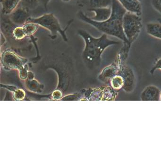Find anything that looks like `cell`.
I'll return each mask as SVG.
<instances>
[{
  "label": "cell",
  "mask_w": 161,
  "mask_h": 161,
  "mask_svg": "<svg viewBox=\"0 0 161 161\" xmlns=\"http://www.w3.org/2000/svg\"><path fill=\"white\" fill-rule=\"evenodd\" d=\"M111 7L112 13L111 16L108 19L103 22L92 20L81 11L78 12L77 17L83 22L93 26L103 34L120 39L123 44H129L125 37L122 27L123 16L127 11L117 0H113Z\"/></svg>",
  "instance_id": "6da1fadb"
},
{
  "label": "cell",
  "mask_w": 161,
  "mask_h": 161,
  "mask_svg": "<svg viewBox=\"0 0 161 161\" xmlns=\"http://www.w3.org/2000/svg\"><path fill=\"white\" fill-rule=\"evenodd\" d=\"M78 34L84 41V57L89 62L99 64L103 52L107 48L120 44L119 41L111 40L105 34L99 37H95L84 30H79Z\"/></svg>",
  "instance_id": "7a4b0ae2"
},
{
  "label": "cell",
  "mask_w": 161,
  "mask_h": 161,
  "mask_svg": "<svg viewBox=\"0 0 161 161\" xmlns=\"http://www.w3.org/2000/svg\"><path fill=\"white\" fill-rule=\"evenodd\" d=\"M72 21L73 19L69 20L66 28L63 29L59 20L54 14L53 13H47L38 17L33 18L31 17L28 22L36 23L40 27L47 30L50 32V37L53 40L56 39L57 37V34H59L63 40L67 42L68 41V38L66 32L70 24L72 23Z\"/></svg>",
  "instance_id": "3957f363"
},
{
  "label": "cell",
  "mask_w": 161,
  "mask_h": 161,
  "mask_svg": "<svg viewBox=\"0 0 161 161\" xmlns=\"http://www.w3.org/2000/svg\"><path fill=\"white\" fill-rule=\"evenodd\" d=\"M142 26L141 16L129 12L125 13L123 18L122 27L125 37L130 45L132 46L137 39Z\"/></svg>",
  "instance_id": "277c9868"
},
{
  "label": "cell",
  "mask_w": 161,
  "mask_h": 161,
  "mask_svg": "<svg viewBox=\"0 0 161 161\" xmlns=\"http://www.w3.org/2000/svg\"><path fill=\"white\" fill-rule=\"evenodd\" d=\"M1 61L5 68L20 70L24 67L27 60L20 57L12 49H7L2 54Z\"/></svg>",
  "instance_id": "5b68a950"
},
{
  "label": "cell",
  "mask_w": 161,
  "mask_h": 161,
  "mask_svg": "<svg viewBox=\"0 0 161 161\" xmlns=\"http://www.w3.org/2000/svg\"><path fill=\"white\" fill-rule=\"evenodd\" d=\"M119 64V69L118 74L123 77L124 81V85L122 89L126 93H131L134 90L136 83L134 72L131 68L126 64V63Z\"/></svg>",
  "instance_id": "8992f818"
},
{
  "label": "cell",
  "mask_w": 161,
  "mask_h": 161,
  "mask_svg": "<svg viewBox=\"0 0 161 161\" xmlns=\"http://www.w3.org/2000/svg\"><path fill=\"white\" fill-rule=\"evenodd\" d=\"M30 9L19 5V6L9 15L12 22L16 25L23 26L31 17Z\"/></svg>",
  "instance_id": "52a82bcc"
},
{
  "label": "cell",
  "mask_w": 161,
  "mask_h": 161,
  "mask_svg": "<svg viewBox=\"0 0 161 161\" xmlns=\"http://www.w3.org/2000/svg\"><path fill=\"white\" fill-rule=\"evenodd\" d=\"M161 92L157 86H148L141 92L140 99L143 101H160Z\"/></svg>",
  "instance_id": "ba28073f"
},
{
  "label": "cell",
  "mask_w": 161,
  "mask_h": 161,
  "mask_svg": "<svg viewBox=\"0 0 161 161\" xmlns=\"http://www.w3.org/2000/svg\"><path fill=\"white\" fill-rule=\"evenodd\" d=\"M89 12L94 13V15L90 18L94 21L103 22L108 19L112 14V7H103L87 10Z\"/></svg>",
  "instance_id": "9c48e42d"
},
{
  "label": "cell",
  "mask_w": 161,
  "mask_h": 161,
  "mask_svg": "<svg viewBox=\"0 0 161 161\" xmlns=\"http://www.w3.org/2000/svg\"><path fill=\"white\" fill-rule=\"evenodd\" d=\"M119 69V64L116 60L114 63L107 66L103 70L99 78L104 81L110 82L112 78L118 74Z\"/></svg>",
  "instance_id": "30bf717a"
},
{
  "label": "cell",
  "mask_w": 161,
  "mask_h": 161,
  "mask_svg": "<svg viewBox=\"0 0 161 161\" xmlns=\"http://www.w3.org/2000/svg\"><path fill=\"white\" fill-rule=\"evenodd\" d=\"M113 0H80L79 5L86 7L87 10L103 7H111Z\"/></svg>",
  "instance_id": "8fae6325"
},
{
  "label": "cell",
  "mask_w": 161,
  "mask_h": 161,
  "mask_svg": "<svg viewBox=\"0 0 161 161\" xmlns=\"http://www.w3.org/2000/svg\"><path fill=\"white\" fill-rule=\"evenodd\" d=\"M127 12L141 15L142 6L139 0H117Z\"/></svg>",
  "instance_id": "7c38bea8"
},
{
  "label": "cell",
  "mask_w": 161,
  "mask_h": 161,
  "mask_svg": "<svg viewBox=\"0 0 161 161\" xmlns=\"http://www.w3.org/2000/svg\"><path fill=\"white\" fill-rule=\"evenodd\" d=\"M21 0H1L2 13L9 16L20 5Z\"/></svg>",
  "instance_id": "4fadbf2b"
},
{
  "label": "cell",
  "mask_w": 161,
  "mask_h": 161,
  "mask_svg": "<svg viewBox=\"0 0 161 161\" xmlns=\"http://www.w3.org/2000/svg\"><path fill=\"white\" fill-rule=\"evenodd\" d=\"M28 38L26 35V33L24 31L23 26L16 25L12 30V33L8 37H6L7 41L10 40L11 42L13 41L16 42H21L24 40L25 38Z\"/></svg>",
  "instance_id": "5bb4252c"
},
{
  "label": "cell",
  "mask_w": 161,
  "mask_h": 161,
  "mask_svg": "<svg viewBox=\"0 0 161 161\" xmlns=\"http://www.w3.org/2000/svg\"><path fill=\"white\" fill-rule=\"evenodd\" d=\"M146 31L150 36L161 40V24L157 22H149L146 26Z\"/></svg>",
  "instance_id": "9a60e30c"
},
{
  "label": "cell",
  "mask_w": 161,
  "mask_h": 161,
  "mask_svg": "<svg viewBox=\"0 0 161 161\" xmlns=\"http://www.w3.org/2000/svg\"><path fill=\"white\" fill-rule=\"evenodd\" d=\"M23 27L28 38L34 36L40 27L38 24L32 22H27L23 25Z\"/></svg>",
  "instance_id": "2e32d148"
},
{
  "label": "cell",
  "mask_w": 161,
  "mask_h": 161,
  "mask_svg": "<svg viewBox=\"0 0 161 161\" xmlns=\"http://www.w3.org/2000/svg\"><path fill=\"white\" fill-rule=\"evenodd\" d=\"M111 86L116 91H118L123 88L124 81L123 77L119 74L115 76L110 81Z\"/></svg>",
  "instance_id": "e0dca14e"
},
{
  "label": "cell",
  "mask_w": 161,
  "mask_h": 161,
  "mask_svg": "<svg viewBox=\"0 0 161 161\" xmlns=\"http://www.w3.org/2000/svg\"><path fill=\"white\" fill-rule=\"evenodd\" d=\"M39 3L38 0H21L20 5L30 10H33L37 7Z\"/></svg>",
  "instance_id": "ac0fdd59"
},
{
  "label": "cell",
  "mask_w": 161,
  "mask_h": 161,
  "mask_svg": "<svg viewBox=\"0 0 161 161\" xmlns=\"http://www.w3.org/2000/svg\"><path fill=\"white\" fill-rule=\"evenodd\" d=\"M151 3L153 9L161 14V0H151Z\"/></svg>",
  "instance_id": "d6986e66"
},
{
  "label": "cell",
  "mask_w": 161,
  "mask_h": 161,
  "mask_svg": "<svg viewBox=\"0 0 161 161\" xmlns=\"http://www.w3.org/2000/svg\"><path fill=\"white\" fill-rule=\"evenodd\" d=\"M157 69H160L161 70V57L160 58H158L155 63H154V64L152 68L151 69L150 71V73L151 75L153 74V73L155 72V70Z\"/></svg>",
  "instance_id": "ffe728a7"
},
{
  "label": "cell",
  "mask_w": 161,
  "mask_h": 161,
  "mask_svg": "<svg viewBox=\"0 0 161 161\" xmlns=\"http://www.w3.org/2000/svg\"><path fill=\"white\" fill-rule=\"evenodd\" d=\"M14 97L17 100H21L24 99L25 96V93L23 90L17 89L14 93Z\"/></svg>",
  "instance_id": "44dd1931"
},
{
  "label": "cell",
  "mask_w": 161,
  "mask_h": 161,
  "mask_svg": "<svg viewBox=\"0 0 161 161\" xmlns=\"http://www.w3.org/2000/svg\"><path fill=\"white\" fill-rule=\"evenodd\" d=\"M53 97L54 99L58 100L61 98L62 97V93L59 90H56L53 93Z\"/></svg>",
  "instance_id": "7402d4cb"
},
{
  "label": "cell",
  "mask_w": 161,
  "mask_h": 161,
  "mask_svg": "<svg viewBox=\"0 0 161 161\" xmlns=\"http://www.w3.org/2000/svg\"><path fill=\"white\" fill-rule=\"evenodd\" d=\"M39 3L43 5L45 10H47V6L49 3L52 0H38Z\"/></svg>",
  "instance_id": "603a6c76"
},
{
  "label": "cell",
  "mask_w": 161,
  "mask_h": 161,
  "mask_svg": "<svg viewBox=\"0 0 161 161\" xmlns=\"http://www.w3.org/2000/svg\"><path fill=\"white\" fill-rule=\"evenodd\" d=\"M1 46L2 47L3 45L5 44L7 41L6 37L4 36L2 32H1Z\"/></svg>",
  "instance_id": "cb8c5ba5"
},
{
  "label": "cell",
  "mask_w": 161,
  "mask_h": 161,
  "mask_svg": "<svg viewBox=\"0 0 161 161\" xmlns=\"http://www.w3.org/2000/svg\"><path fill=\"white\" fill-rule=\"evenodd\" d=\"M62 1L64 3H69L71 1V0H62Z\"/></svg>",
  "instance_id": "d4e9b609"
},
{
  "label": "cell",
  "mask_w": 161,
  "mask_h": 161,
  "mask_svg": "<svg viewBox=\"0 0 161 161\" xmlns=\"http://www.w3.org/2000/svg\"><path fill=\"white\" fill-rule=\"evenodd\" d=\"M160 101H161V95H160Z\"/></svg>",
  "instance_id": "484cf974"
}]
</instances>
